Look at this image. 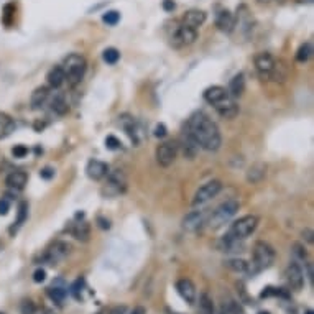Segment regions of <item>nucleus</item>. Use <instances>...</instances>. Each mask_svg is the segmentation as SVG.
<instances>
[{
	"mask_svg": "<svg viewBox=\"0 0 314 314\" xmlns=\"http://www.w3.org/2000/svg\"><path fill=\"white\" fill-rule=\"evenodd\" d=\"M188 132L196 140V143L207 151H216L221 146V132L216 123L203 112H196L191 115L188 122Z\"/></svg>",
	"mask_w": 314,
	"mask_h": 314,
	"instance_id": "obj_1",
	"label": "nucleus"
},
{
	"mask_svg": "<svg viewBox=\"0 0 314 314\" xmlns=\"http://www.w3.org/2000/svg\"><path fill=\"white\" fill-rule=\"evenodd\" d=\"M63 71H64V76H66V81L71 87L78 86L79 82L82 81L86 74V69H87V63H86V58L82 55H78V53H71L66 58H64V63H63Z\"/></svg>",
	"mask_w": 314,
	"mask_h": 314,
	"instance_id": "obj_2",
	"label": "nucleus"
},
{
	"mask_svg": "<svg viewBox=\"0 0 314 314\" xmlns=\"http://www.w3.org/2000/svg\"><path fill=\"white\" fill-rule=\"evenodd\" d=\"M239 201H235V199H229L226 201V203H222L221 206H217L214 211H212V214L209 217V227L211 229H219V227H222L224 224L229 222L230 219H232L235 214H237V211H239Z\"/></svg>",
	"mask_w": 314,
	"mask_h": 314,
	"instance_id": "obj_3",
	"label": "nucleus"
},
{
	"mask_svg": "<svg viewBox=\"0 0 314 314\" xmlns=\"http://www.w3.org/2000/svg\"><path fill=\"white\" fill-rule=\"evenodd\" d=\"M273 260H275L273 248L263 240L255 242V245H253V266H255V271L266 270L268 266H271Z\"/></svg>",
	"mask_w": 314,
	"mask_h": 314,
	"instance_id": "obj_4",
	"label": "nucleus"
},
{
	"mask_svg": "<svg viewBox=\"0 0 314 314\" xmlns=\"http://www.w3.org/2000/svg\"><path fill=\"white\" fill-rule=\"evenodd\" d=\"M127 188V178L123 175L122 170H114V171H109L107 173V181H105V186H104V194L109 198H114V196H118V194H122L125 191Z\"/></svg>",
	"mask_w": 314,
	"mask_h": 314,
	"instance_id": "obj_5",
	"label": "nucleus"
},
{
	"mask_svg": "<svg viewBox=\"0 0 314 314\" xmlns=\"http://www.w3.org/2000/svg\"><path fill=\"white\" fill-rule=\"evenodd\" d=\"M257 226H258V217L257 216H244V217H240L239 221L232 222V226H230L227 234L244 240V239H247L248 235L253 234V230L257 229Z\"/></svg>",
	"mask_w": 314,
	"mask_h": 314,
	"instance_id": "obj_6",
	"label": "nucleus"
},
{
	"mask_svg": "<svg viewBox=\"0 0 314 314\" xmlns=\"http://www.w3.org/2000/svg\"><path fill=\"white\" fill-rule=\"evenodd\" d=\"M222 189V183L217 181V180H212V181H207L206 185L201 186L196 194H194L193 198V206H201L207 203V201H211L212 198H216L219 193H221Z\"/></svg>",
	"mask_w": 314,
	"mask_h": 314,
	"instance_id": "obj_7",
	"label": "nucleus"
},
{
	"mask_svg": "<svg viewBox=\"0 0 314 314\" xmlns=\"http://www.w3.org/2000/svg\"><path fill=\"white\" fill-rule=\"evenodd\" d=\"M196 40H198L196 28L181 25V27L176 28V32L173 33V37H171V45H173L175 48H183V46L193 45Z\"/></svg>",
	"mask_w": 314,
	"mask_h": 314,
	"instance_id": "obj_8",
	"label": "nucleus"
},
{
	"mask_svg": "<svg viewBox=\"0 0 314 314\" xmlns=\"http://www.w3.org/2000/svg\"><path fill=\"white\" fill-rule=\"evenodd\" d=\"M178 156V145L173 141H165L156 148V162L160 167L168 168L175 163Z\"/></svg>",
	"mask_w": 314,
	"mask_h": 314,
	"instance_id": "obj_9",
	"label": "nucleus"
},
{
	"mask_svg": "<svg viewBox=\"0 0 314 314\" xmlns=\"http://www.w3.org/2000/svg\"><path fill=\"white\" fill-rule=\"evenodd\" d=\"M253 63H255V69H257V73L260 74V78L270 79L276 59L271 56L270 53L263 51V53H258V55L255 56V59H253Z\"/></svg>",
	"mask_w": 314,
	"mask_h": 314,
	"instance_id": "obj_10",
	"label": "nucleus"
},
{
	"mask_svg": "<svg viewBox=\"0 0 314 314\" xmlns=\"http://www.w3.org/2000/svg\"><path fill=\"white\" fill-rule=\"evenodd\" d=\"M286 281H288V285L291 286V289H294V291H299V289L303 288V285H304L303 270H301V266L296 262H291L288 265V268H286Z\"/></svg>",
	"mask_w": 314,
	"mask_h": 314,
	"instance_id": "obj_11",
	"label": "nucleus"
},
{
	"mask_svg": "<svg viewBox=\"0 0 314 314\" xmlns=\"http://www.w3.org/2000/svg\"><path fill=\"white\" fill-rule=\"evenodd\" d=\"M176 291L178 294L181 296L183 299L186 301L188 304H194L196 303V286H194V283L191 280H188V278H183V280H178L176 281Z\"/></svg>",
	"mask_w": 314,
	"mask_h": 314,
	"instance_id": "obj_12",
	"label": "nucleus"
},
{
	"mask_svg": "<svg viewBox=\"0 0 314 314\" xmlns=\"http://www.w3.org/2000/svg\"><path fill=\"white\" fill-rule=\"evenodd\" d=\"M217 248L221 252H227V253H237V252H244V242L242 239H237V237L226 234L221 240L217 242Z\"/></svg>",
	"mask_w": 314,
	"mask_h": 314,
	"instance_id": "obj_13",
	"label": "nucleus"
},
{
	"mask_svg": "<svg viewBox=\"0 0 314 314\" xmlns=\"http://www.w3.org/2000/svg\"><path fill=\"white\" fill-rule=\"evenodd\" d=\"M216 112L224 118H234L237 114H239V105L235 104L234 97H224L222 100H219L217 104H214Z\"/></svg>",
	"mask_w": 314,
	"mask_h": 314,
	"instance_id": "obj_14",
	"label": "nucleus"
},
{
	"mask_svg": "<svg viewBox=\"0 0 314 314\" xmlns=\"http://www.w3.org/2000/svg\"><path fill=\"white\" fill-rule=\"evenodd\" d=\"M68 253H69V245L64 244V242H56V244L53 245L48 252H46L45 258L48 260L50 265H56L58 262H61Z\"/></svg>",
	"mask_w": 314,
	"mask_h": 314,
	"instance_id": "obj_15",
	"label": "nucleus"
},
{
	"mask_svg": "<svg viewBox=\"0 0 314 314\" xmlns=\"http://www.w3.org/2000/svg\"><path fill=\"white\" fill-rule=\"evenodd\" d=\"M86 173H87L89 178H91V180L99 181V180H102V178L107 176L109 167L104 162H99V160H91V162L87 163Z\"/></svg>",
	"mask_w": 314,
	"mask_h": 314,
	"instance_id": "obj_16",
	"label": "nucleus"
},
{
	"mask_svg": "<svg viewBox=\"0 0 314 314\" xmlns=\"http://www.w3.org/2000/svg\"><path fill=\"white\" fill-rule=\"evenodd\" d=\"M27 181H28V175L25 171H12V173L5 178V185L10 189H15V191H22L23 188L27 186Z\"/></svg>",
	"mask_w": 314,
	"mask_h": 314,
	"instance_id": "obj_17",
	"label": "nucleus"
},
{
	"mask_svg": "<svg viewBox=\"0 0 314 314\" xmlns=\"http://www.w3.org/2000/svg\"><path fill=\"white\" fill-rule=\"evenodd\" d=\"M216 27L224 33H230L235 27V17L232 12L229 10H222L219 12L217 19H216Z\"/></svg>",
	"mask_w": 314,
	"mask_h": 314,
	"instance_id": "obj_18",
	"label": "nucleus"
},
{
	"mask_svg": "<svg viewBox=\"0 0 314 314\" xmlns=\"http://www.w3.org/2000/svg\"><path fill=\"white\" fill-rule=\"evenodd\" d=\"M204 224V214L201 211H193L183 219V229L188 232H196V230Z\"/></svg>",
	"mask_w": 314,
	"mask_h": 314,
	"instance_id": "obj_19",
	"label": "nucleus"
},
{
	"mask_svg": "<svg viewBox=\"0 0 314 314\" xmlns=\"http://www.w3.org/2000/svg\"><path fill=\"white\" fill-rule=\"evenodd\" d=\"M206 19H207L206 12H203V10H189V12H186V14H185V17H183V25L198 30V27L204 25Z\"/></svg>",
	"mask_w": 314,
	"mask_h": 314,
	"instance_id": "obj_20",
	"label": "nucleus"
},
{
	"mask_svg": "<svg viewBox=\"0 0 314 314\" xmlns=\"http://www.w3.org/2000/svg\"><path fill=\"white\" fill-rule=\"evenodd\" d=\"M227 96H229L227 89L222 87V86H211L204 91V100L206 102H209L211 105L217 104L219 100H222L224 97H227Z\"/></svg>",
	"mask_w": 314,
	"mask_h": 314,
	"instance_id": "obj_21",
	"label": "nucleus"
},
{
	"mask_svg": "<svg viewBox=\"0 0 314 314\" xmlns=\"http://www.w3.org/2000/svg\"><path fill=\"white\" fill-rule=\"evenodd\" d=\"M50 97V89L46 86H41V87H37L32 94V97H30V104H32V109H40L43 107L46 104V100Z\"/></svg>",
	"mask_w": 314,
	"mask_h": 314,
	"instance_id": "obj_22",
	"label": "nucleus"
},
{
	"mask_svg": "<svg viewBox=\"0 0 314 314\" xmlns=\"http://www.w3.org/2000/svg\"><path fill=\"white\" fill-rule=\"evenodd\" d=\"M46 81H48V86L53 89H59L64 82H66V76H64V71L61 66H55L50 69L48 76H46Z\"/></svg>",
	"mask_w": 314,
	"mask_h": 314,
	"instance_id": "obj_23",
	"label": "nucleus"
},
{
	"mask_svg": "<svg viewBox=\"0 0 314 314\" xmlns=\"http://www.w3.org/2000/svg\"><path fill=\"white\" fill-rule=\"evenodd\" d=\"M266 175V167L263 163H255L252 165L247 171V181L252 183V185H258L260 181L263 180Z\"/></svg>",
	"mask_w": 314,
	"mask_h": 314,
	"instance_id": "obj_24",
	"label": "nucleus"
},
{
	"mask_svg": "<svg viewBox=\"0 0 314 314\" xmlns=\"http://www.w3.org/2000/svg\"><path fill=\"white\" fill-rule=\"evenodd\" d=\"M46 293H48L50 298L55 301V303H58V304H63L64 303V298H66V294H68L66 286H63L61 281H55V283H53V285L48 289H46Z\"/></svg>",
	"mask_w": 314,
	"mask_h": 314,
	"instance_id": "obj_25",
	"label": "nucleus"
},
{
	"mask_svg": "<svg viewBox=\"0 0 314 314\" xmlns=\"http://www.w3.org/2000/svg\"><path fill=\"white\" fill-rule=\"evenodd\" d=\"M71 235L74 237V239H78L81 242H87L89 240V235H91V227H89L87 222H76L73 224V227L69 229Z\"/></svg>",
	"mask_w": 314,
	"mask_h": 314,
	"instance_id": "obj_26",
	"label": "nucleus"
},
{
	"mask_svg": "<svg viewBox=\"0 0 314 314\" xmlns=\"http://www.w3.org/2000/svg\"><path fill=\"white\" fill-rule=\"evenodd\" d=\"M245 91V79H244V74H237L232 78V81H230L229 84V96L230 97H240L242 94H244Z\"/></svg>",
	"mask_w": 314,
	"mask_h": 314,
	"instance_id": "obj_27",
	"label": "nucleus"
},
{
	"mask_svg": "<svg viewBox=\"0 0 314 314\" xmlns=\"http://www.w3.org/2000/svg\"><path fill=\"white\" fill-rule=\"evenodd\" d=\"M15 128V120L5 112H0V140L9 137Z\"/></svg>",
	"mask_w": 314,
	"mask_h": 314,
	"instance_id": "obj_28",
	"label": "nucleus"
},
{
	"mask_svg": "<svg viewBox=\"0 0 314 314\" xmlns=\"http://www.w3.org/2000/svg\"><path fill=\"white\" fill-rule=\"evenodd\" d=\"M198 143H196V140H194L191 135H189V132H186V137L183 135V153H185V156L186 158H194V155H196V151H198Z\"/></svg>",
	"mask_w": 314,
	"mask_h": 314,
	"instance_id": "obj_29",
	"label": "nucleus"
},
{
	"mask_svg": "<svg viewBox=\"0 0 314 314\" xmlns=\"http://www.w3.org/2000/svg\"><path fill=\"white\" fill-rule=\"evenodd\" d=\"M51 110L55 112V114L58 115H64V114H68V102H66V99H64L63 94H56L55 97H53L51 100Z\"/></svg>",
	"mask_w": 314,
	"mask_h": 314,
	"instance_id": "obj_30",
	"label": "nucleus"
},
{
	"mask_svg": "<svg viewBox=\"0 0 314 314\" xmlns=\"http://www.w3.org/2000/svg\"><path fill=\"white\" fill-rule=\"evenodd\" d=\"M27 217H28V204L27 203H22L20 207H19V217H17V221L14 222V226L10 227V234L12 235L17 234V230H19L23 226V222L27 221Z\"/></svg>",
	"mask_w": 314,
	"mask_h": 314,
	"instance_id": "obj_31",
	"label": "nucleus"
},
{
	"mask_svg": "<svg viewBox=\"0 0 314 314\" xmlns=\"http://www.w3.org/2000/svg\"><path fill=\"white\" fill-rule=\"evenodd\" d=\"M199 314H214V303L207 293L199 296Z\"/></svg>",
	"mask_w": 314,
	"mask_h": 314,
	"instance_id": "obj_32",
	"label": "nucleus"
},
{
	"mask_svg": "<svg viewBox=\"0 0 314 314\" xmlns=\"http://www.w3.org/2000/svg\"><path fill=\"white\" fill-rule=\"evenodd\" d=\"M226 265L232 271H237V273H245V271L250 270V265H248L245 260H242V258H230V260H227V262H226Z\"/></svg>",
	"mask_w": 314,
	"mask_h": 314,
	"instance_id": "obj_33",
	"label": "nucleus"
},
{
	"mask_svg": "<svg viewBox=\"0 0 314 314\" xmlns=\"http://www.w3.org/2000/svg\"><path fill=\"white\" fill-rule=\"evenodd\" d=\"M311 55H312V46H311V43L301 45V46H299V50H298V53H296V61L306 63L307 59L311 58Z\"/></svg>",
	"mask_w": 314,
	"mask_h": 314,
	"instance_id": "obj_34",
	"label": "nucleus"
},
{
	"mask_svg": "<svg viewBox=\"0 0 314 314\" xmlns=\"http://www.w3.org/2000/svg\"><path fill=\"white\" fill-rule=\"evenodd\" d=\"M102 58L107 64H115L118 61V58H120V53H118V50H115V48H107V50H104Z\"/></svg>",
	"mask_w": 314,
	"mask_h": 314,
	"instance_id": "obj_35",
	"label": "nucleus"
},
{
	"mask_svg": "<svg viewBox=\"0 0 314 314\" xmlns=\"http://www.w3.org/2000/svg\"><path fill=\"white\" fill-rule=\"evenodd\" d=\"M221 314H242L240 306L235 303V301L229 299L227 303H224L221 307Z\"/></svg>",
	"mask_w": 314,
	"mask_h": 314,
	"instance_id": "obj_36",
	"label": "nucleus"
},
{
	"mask_svg": "<svg viewBox=\"0 0 314 314\" xmlns=\"http://www.w3.org/2000/svg\"><path fill=\"white\" fill-rule=\"evenodd\" d=\"M102 20L107 23V25L114 27V25H117V23H118V20H120V14L115 12V10H110V12H107V14H104Z\"/></svg>",
	"mask_w": 314,
	"mask_h": 314,
	"instance_id": "obj_37",
	"label": "nucleus"
},
{
	"mask_svg": "<svg viewBox=\"0 0 314 314\" xmlns=\"http://www.w3.org/2000/svg\"><path fill=\"white\" fill-rule=\"evenodd\" d=\"M20 311H22V314H35V312H37V306H35L33 301L27 299V301H23V303H22Z\"/></svg>",
	"mask_w": 314,
	"mask_h": 314,
	"instance_id": "obj_38",
	"label": "nucleus"
},
{
	"mask_svg": "<svg viewBox=\"0 0 314 314\" xmlns=\"http://www.w3.org/2000/svg\"><path fill=\"white\" fill-rule=\"evenodd\" d=\"M82 285H84V281H82L81 278H79V280L76 281L73 286H71V293H73V296H74V298L78 299V301L82 299V294H81V291H82Z\"/></svg>",
	"mask_w": 314,
	"mask_h": 314,
	"instance_id": "obj_39",
	"label": "nucleus"
},
{
	"mask_svg": "<svg viewBox=\"0 0 314 314\" xmlns=\"http://www.w3.org/2000/svg\"><path fill=\"white\" fill-rule=\"evenodd\" d=\"M120 140H118L117 137H114V135H109L107 138H105V146L109 148V150H118L120 148Z\"/></svg>",
	"mask_w": 314,
	"mask_h": 314,
	"instance_id": "obj_40",
	"label": "nucleus"
},
{
	"mask_svg": "<svg viewBox=\"0 0 314 314\" xmlns=\"http://www.w3.org/2000/svg\"><path fill=\"white\" fill-rule=\"evenodd\" d=\"M12 153H14L15 158H23L28 155V148L25 145H17L14 150H12Z\"/></svg>",
	"mask_w": 314,
	"mask_h": 314,
	"instance_id": "obj_41",
	"label": "nucleus"
},
{
	"mask_svg": "<svg viewBox=\"0 0 314 314\" xmlns=\"http://www.w3.org/2000/svg\"><path fill=\"white\" fill-rule=\"evenodd\" d=\"M293 253L299 258H306V248L301 244H293Z\"/></svg>",
	"mask_w": 314,
	"mask_h": 314,
	"instance_id": "obj_42",
	"label": "nucleus"
},
{
	"mask_svg": "<svg viewBox=\"0 0 314 314\" xmlns=\"http://www.w3.org/2000/svg\"><path fill=\"white\" fill-rule=\"evenodd\" d=\"M46 278V271L43 268H38L37 271L33 273V281L35 283H43Z\"/></svg>",
	"mask_w": 314,
	"mask_h": 314,
	"instance_id": "obj_43",
	"label": "nucleus"
},
{
	"mask_svg": "<svg viewBox=\"0 0 314 314\" xmlns=\"http://www.w3.org/2000/svg\"><path fill=\"white\" fill-rule=\"evenodd\" d=\"M10 211V203L7 199H0V216H5Z\"/></svg>",
	"mask_w": 314,
	"mask_h": 314,
	"instance_id": "obj_44",
	"label": "nucleus"
},
{
	"mask_svg": "<svg viewBox=\"0 0 314 314\" xmlns=\"http://www.w3.org/2000/svg\"><path fill=\"white\" fill-rule=\"evenodd\" d=\"M165 135H167V127L163 125V123H160V125L155 127V137L158 138H163Z\"/></svg>",
	"mask_w": 314,
	"mask_h": 314,
	"instance_id": "obj_45",
	"label": "nucleus"
},
{
	"mask_svg": "<svg viewBox=\"0 0 314 314\" xmlns=\"http://www.w3.org/2000/svg\"><path fill=\"white\" fill-rule=\"evenodd\" d=\"M40 176L41 178H45V180H51L53 176H55V170H51V168H43L40 171Z\"/></svg>",
	"mask_w": 314,
	"mask_h": 314,
	"instance_id": "obj_46",
	"label": "nucleus"
},
{
	"mask_svg": "<svg viewBox=\"0 0 314 314\" xmlns=\"http://www.w3.org/2000/svg\"><path fill=\"white\" fill-rule=\"evenodd\" d=\"M175 7H176V5H175L173 0H163V9L167 12H173Z\"/></svg>",
	"mask_w": 314,
	"mask_h": 314,
	"instance_id": "obj_47",
	"label": "nucleus"
},
{
	"mask_svg": "<svg viewBox=\"0 0 314 314\" xmlns=\"http://www.w3.org/2000/svg\"><path fill=\"white\" fill-rule=\"evenodd\" d=\"M97 221L100 222V224H99V226H100V227H102V229H109V227H110V224H109V221H104V219H102V217H99V219H97Z\"/></svg>",
	"mask_w": 314,
	"mask_h": 314,
	"instance_id": "obj_48",
	"label": "nucleus"
},
{
	"mask_svg": "<svg viewBox=\"0 0 314 314\" xmlns=\"http://www.w3.org/2000/svg\"><path fill=\"white\" fill-rule=\"evenodd\" d=\"M130 314H145V307H141V306H137L135 309L130 312Z\"/></svg>",
	"mask_w": 314,
	"mask_h": 314,
	"instance_id": "obj_49",
	"label": "nucleus"
},
{
	"mask_svg": "<svg viewBox=\"0 0 314 314\" xmlns=\"http://www.w3.org/2000/svg\"><path fill=\"white\" fill-rule=\"evenodd\" d=\"M303 235H306V240L307 242H312V232H311V230H304Z\"/></svg>",
	"mask_w": 314,
	"mask_h": 314,
	"instance_id": "obj_50",
	"label": "nucleus"
},
{
	"mask_svg": "<svg viewBox=\"0 0 314 314\" xmlns=\"http://www.w3.org/2000/svg\"><path fill=\"white\" fill-rule=\"evenodd\" d=\"M41 314H56V312L53 311V309H50V307H46V309L41 311Z\"/></svg>",
	"mask_w": 314,
	"mask_h": 314,
	"instance_id": "obj_51",
	"label": "nucleus"
},
{
	"mask_svg": "<svg viewBox=\"0 0 314 314\" xmlns=\"http://www.w3.org/2000/svg\"><path fill=\"white\" fill-rule=\"evenodd\" d=\"M270 2H273V0H258V4H270Z\"/></svg>",
	"mask_w": 314,
	"mask_h": 314,
	"instance_id": "obj_52",
	"label": "nucleus"
},
{
	"mask_svg": "<svg viewBox=\"0 0 314 314\" xmlns=\"http://www.w3.org/2000/svg\"><path fill=\"white\" fill-rule=\"evenodd\" d=\"M97 314H112V311H99Z\"/></svg>",
	"mask_w": 314,
	"mask_h": 314,
	"instance_id": "obj_53",
	"label": "nucleus"
},
{
	"mask_svg": "<svg viewBox=\"0 0 314 314\" xmlns=\"http://www.w3.org/2000/svg\"><path fill=\"white\" fill-rule=\"evenodd\" d=\"M304 314H314V312H312L311 309H306V312H304Z\"/></svg>",
	"mask_w": 314,
	"mask_h": 314,
	"instance_id": "obj_54",
	"label": "nucleus"
},
{
	"mask_svg": "<svg viewBox=\"0 0 314 314\" xmlns=\"http://www.w3.org/2000/svg\"><path fill=\"white\" fill-rule=\"evenodd\" d=\"M258 314H270V312H268V311H260Z\"/></svg>",
	"mask_w": 314,
	"mask_h": 314,
	"instance_id": "obj_55",
	"label": "nucleus"
},
{
	"mask_svg": "<svg viewBox=\"0 0 314 314\" xmlns=\"http://www.w3.org/2000/svg\"><path fill=\"white\" fill-rule=\"evenodd\" d=\"M299 2H312V0H299Z\"/></svg>",
	"mask_w": 314,
	"mask_h": 314,
	"instance_id": "obj_56",
	"label": "nucleus"
},
{
	"mask_svg": "<svg viewBox=\"0 0 314 314\" xmlns=\"http://www.w3.org/2000/svg\"><path fill=\"white\" fill-rule=\"evenodd\" d=\"M0 314H2V312H0Z\"/></svg>",
	"mask_w": 314,
	"mask_h": 314,
	"instance_id": "obj_57",
	"label": "nucleus"
}]
</instances>
